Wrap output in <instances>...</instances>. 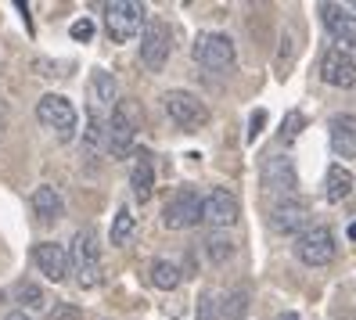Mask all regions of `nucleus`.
<instances>
[{"label": "nucleus", "mask_w": 356, "mask_h": 320, "mask_svg": "<svg viewBox=\"0 0 356 320\" xmlns=\"http://www.w3.org/2000/svg\"><path fill=\"white\" fill-rule=\"evenodd\" d=\"M69 259H72V273H76L79 288H97L101 285V245H97V234L90 227L76 230Z\"/></svg>", "instance_id": "obj_1"}, {"label": "nucleus", "mask_w": 356, "mask_h": 320, "mask_svg": "<svg viewBox=\"0 0 356 320\" xmlns=\"http://www.w3.org/2000/svg\"><path fill=\"white\" fill-rule=\"evenodd\" d=\"M144 8L137 0H112L104 4V29H108L112 44H130L137 33H144Z\"/></svg>", "instance_id": "obj_2"}, {"label": "nucleus", "mask_w": 356, "mask_h": 320, "mask_svg": "<svg viewBox=\"0 0 356 320\" xmlns=\"http://www.w3.org/2000/svg\"><path fill=\"white\" fill-rule=\"evenodd\" d=\"M137 130H140V109L137 101H119V109L108 122V155L112 159H127L134 152V141H137Z\"/></svg>", "instance_id": "obj_3"}, {"label": "nucleus", "mask_w": 356, "mask_h": 320, "mask_svg": "<svg viewBox=\"0 0 356 320\" xmlns=\"http://www.w3.org/2000/svg\"><path fill=\"white\" fill-rule=\"evenodd\" d=\"M162 109H165V115H170L180 130H187V134L202 130V126L209 122V104H205L198 94H191V90H165Z\"/></svg>", "instance_id": "obj_4"}, {"label": "nucleus", "mask_w": 356, "mask_h": 320, "mask_svg": "<svg viewBox=\"0 0 356 320\" xmlns=\"http://www.w3.org/2000/svg\"><path fill=\"white\" fill-rule=\"evenodd\" d=\"M198 220H205V198L198 195L195 187L173 191V198L165 202V209H162V223L170 230H187V227H195Z\"/></svg>", "instance_id": "obj_5"}, {"label": "nucleus", "mask_w": 356, "mask_h": 320, "mask_svg": "<svg viewBox=\"0 0 356 320\" xmlns=\"http://www.w3.org/2000/svg\"><path fill=\"white\" fill-rule=\"evenodd\" d=\"M259 180L266 187V195H274L281 202H291L299 191V173H296V162L288 155H270L259 169Z\"/></svg>", "instance_id": "obj_6"}, {"label": "nucleus", "mask_w": 356, "mask_h": 320, "mask_svg": "<svg viewBox=\"0 0 356 320\" xmlns=\"http://www.w3.org/2000/svg\"><path fill=\"white\" fill-rule=\"evenodd\" d=\"M170 51H173L170 26H165L162 18H152L140 33V65L148 72H162L165 61H170Z\"/></svg>", "instance_id": "obj_7"}, {"label": "nucleus", "mask_w": 356, "mask_h": 320, "mask_svg": "<svg viewBox=\"0 0 356 320\" xmlns=\"http://www.w3.org/2000/svg\"><path fill=\"white\" fill-rule=\"evenodd\" d=\"M36 119L47 126V130H54L61 141H72L76 134V109H72V101L69 97H61V94H44L36 101Z\"/></svg>", "instance_id": "obj_8"}, {"label": "nucleus", "mask_w": 356, "mask_h": 320, "mask_svg": "<svg viewBox=\"0 0 356 320\" xmlns=\"http://www.w3.org/2000/svg\"><path fill=\"white\" fill-rule=\"evenodd\" d=\"M195 61L209 72H223L234 65V40L223 33H198L195 40Z\"/></svg>", "instance_id": "obj_9"}, {"label": "nucleus", "mask_w": 356, "mask_h": 320, "mask_svg": "<svg viewBox=\"0 0 356 320\" xmlns=\"http://www.w3.org/2000/svg\"><path fill=\"white\" fill-rule=\"evenodd\" d=\"M241 220V202L234 198V191L227 187H213L205 198V223L213 230H230Z\"/></svg>", "instance_id": "obj_10"}, {"label": "nucleus", "mask_w": 356, "mask_h": 320, "mask_svg": "<svg viewBox=\"0 0 356 320\" xmlns=\"http://www.w3.org/2000/svg\"><path fill=\"white\" fill-rule=\"evenodd\" d=\"M296 255L306 263V266H324L334 259V238H331V230L327 227H309L299 234V241H296Z\"/></svg>", "instance_id": "obj_11"}, {"label": "nucleus", "mask_w": 356, "mask_h": 320, "mask_svg": "<svg viewBox=\"0 0 356 320\" xmlns=\"http://www.w3.org/2000/svg\"><path fill=\"white\" fill-rule=\"evenodd\" d=\"M321 15H324V29L339 44V51H353L356 47V15L346 4H321Z\"/></svg>", "instance_id": "obj_12"}, {"label": "nucleus", "mask_w": 356, "mask_h": 320, "mask_svg": "<svg viewBox=\"0 0 356 320\" xmlns=\"http://www.w3.org/2000/svg\"><path fill=\"white\" fill-rule=\"evenodd\" d=\"M33 263H36V270L47 277V281H65L69 277V270H72V259H69V252L61 248L58 241H40L36 248H33Z\"/></svg>", "instance_id": "obj_13"}, {"label": "nucleus", "mask_w": 356, "mask_h": 320, "mask_svg": "<svg viewBox=\"0 0 356 320\" xmlns=\"http://www.w3.org/2000/svg\"><path fill=\"white\" fill-rule=\"evenodd\" d=\"M321 79L331 83V87L353 90V87H356V61H353V54L331 47V51L321 58Z\"/></svg>", "instance_id": "obj_14"}, {"label": "nucleus", "mask_w": 356, "mask_h": 320, "mask_svg": "<svg viewBox=\"0 0 356 320\" xmlns=\"http://www.w3.org/2000/svg\"><path fill=\"white\" fill-rule=\"evenodd\" d=\"M306 223H309V205L299 202V198L274 205V212L266 216V227L274 230V234H299Z\"/></svg>", "instance_id": "obj_15"}, {"label": "nucleus", "mask_w": 356, "mask_h": 320, "mask_svg": "<svg viewBox=\"0 0 356 320\" xmlns=\"http://www.w3.org/2000/svg\"><path fill=\"white\" fill-rule=\"evenodd\" d=\"M327 141L339 159H356V115H334L327 122Z\"/></svg>", "instance_id": "obj_16"}, {"label": "nucleus", "mask_w": 356, "mask_h": 320, "mask_svg": "<svg viewBox=\"0 0 356 320\" xmlns=\"http://www.w3.org/2000/svg\"><path fill=\"white\" fill-rule=\"evenodd\" d=\"M130 187H134V198L140 205L152 202V195H155V159L148 152H137L134 169H130Z\"/></svg>", "instance_id": "obj_17"}, {"label": "nucleus", "mask_w": 356, "mask_h": 320, "mask_svg": "<svg viewBox=\"0 0 356 320\" xmlns=\"http://www.w3.org/2000/svg\"><path fill=\"white\" fill-rule=\"evenodd\" d=\"M33 212H36L40 223H58L61 216H65V202H61V195L51 184H40L33 191Z\"/></svg>", "instance_id": "obj_18"}, {"label": "nucleus", "mask_w": 356, "mask_h": 320, "mask_svg": "<svg viewBox=\"0 0 356 320\" xmlns=\"http://www.w3.org/2000/svg\"><path fill=\"white\" fill-rule=\"evenodd\" d=\"M353 173L346 166H339V162H331L327 166V173H324V198L327 202H342V198H349V191H353Z\"/></svg>", "instance_id": "obj_19"}, {"label": "nucleus", "mask_w": 356, "mask_h": 320, "mask_svg": "<svg viewBox=\"0 0 356 320\" xmlns=\"http://www.w3.org/2000/svg\"><path fill=\"white\" fill-rule=\"evenodd\" d=\"M134 234H137V216H134L127 205H122V209L115 212V220H112V245H115V248H127Z\"/></svg>", "instance_id": "obj_20"}, {"label": "nucleus", "mask_w": 356, "mask_h": 320, "mask_svg": "<svg viewBox=\"0 0 356 320\" xmlns=\"http://www.w3.org/2000/svg\"><path fill=\"white\" fill-rule=\"evenodd\" d=\"M152 285L162 288V291H173L180 285V266L170 263V259H155L152 263Z\"/></svg>", "instance_id": "obj_21"}, {"label": "nucleus", "mask_w": 356, "mask_h": 320, "mask_svg": "<svg viewBox=\"0 0 356 320\" xmlns=\"http://www.w3.org/2000/svg\"><path fill=\"white\" fill-rule=\"evenodd\" d=\"M291 54H296V26H284V33H281V54H277V76L281 79L288 76Z\"/></svg>", "instance_id": "obj_22"}, {"label": "nucleus", "mask_w": 356, "mask_h": 320, "mask_svg": "<svg viewBox=\"0 0 356 320\" xmlns=\"http://www.w3.org/2000/svg\"><path fill=\"white\" fill-rule=\"evenodd\" d=\"M18 303H22L29 313H40V310H47L51 298H47L44 291H40L36 285H22V288H18Z\"/></svg>", "instance_id": "obj_23"}, {"label": "nucleus", "mask_w": 356, "mask_h": 320, "mask_svg": "<svg viewBox=\"0 0 356 320\" xmlns=\"http://www.w3.org/2000/svg\"><path fill=\"white\" fill-rule=\"evenodd\" d=\"M248 313V291L245 288H234L227 298V320H241Z\"/></svg>", "instance_id": "obj_24"}, {"label": "nucleus", "mask_w": 356, "mask_h": 320, "mask_svg": "<svg viewBox=\"0 0 356 320\" xmlns=\"http://www.w3.org/2000/svg\"><path fill=\"white\" fill-rule=\"evenodd\" d=\"M205 252H209V259H213V263H223V259L234 255V245H230L227 238H209L205 241Z\"/></svg>", "instance_id": "obj_25"}, {"label": "nucleus", "mask_w": 356, "mask_h": 320, "mask_svg": "<svg viewBox=\"0 0 356 320\" xmlns=\"http://www.w3.org/2000/svg\"><path fill=\"white\" fill-rule=\"evenodd\" d=\"M216 303H220V298L213 291H202L198 295V320H220V313H216L220 306Z\"/></svg>", "instance_id": "obj_26"}, {"label": "nucleus", "mask_w": 356, "mask_h": 320, "mask_svg": "<svg viewBox=\"0 0 356 320\" xmlns=\"http://www.w3.org/2000/svg\"><path fill=\"white\" fill-rule=\"evenodd\" d=\"M299 126H306V115H299V112H288V119H284V126H281V141L284 144H291L296 141V134H299Z\"/></svg>", "instance_id": "obj_27"}, {"label": "nucleus", "mask_w": 356, "mask_h": 320, "mask_svg": "<svg viewBox=\"0 0 356 320\" xmlns=\"http://www.w3.org/2000/svg\"><path fill=\"white\" fill-rule=\"evenodd\" d=\"M72 40H79V44H87V40L94 36V22H90V18H79V22H72Z\"/></svg>", "instance_id": "obj_28"}, {"label": "nucleus", "mask_w": 356, "mask_h": 320, "mask_svg": "<svg viewBox=\"0 0 356 320\" xmlns=\"http://www.w3.org/2000/svg\"><path fill=\"white\" fill-rule=\"evenodd\" d=\"M259 126H263V112H256V115H252V130H248V137H252V141L259 137Z\"/></svg>", "instance_id": "obj_29"}, {"label": "nucleus", "mask_w": 356, "mask_h": 320, "mask_svg": "<svg viewBox=\"0 0 356 320\" xmlns=\"http://www.w3.org/2000/svg\"><path fill=\"white\" fill-rule=\"evenodd\" d=\"M4 130H8V109H4V101H0V137H4Z\"/></svg>", "instance_id": "obj_30"}, {"label": "nucleus", "mask_w": 356, "mask_h": 320, "mask_svg": "<svg viewBox=\"0 0 356 320\" xmlns=\"http://www.w3.org/2000/svg\"><path fill=\"white\" fill-rule=\"evenodd\" d=\"M4 320H33V317H29V313H26V310H11V313H8V317H4Z\"/></svg>", "instance_id": "obj_31"}, {"label": "nucleus", "mask_w": 356, "mask_h": 320, "mask_svg": "<svg viewBox=\"0 0 356 320\" xmlns=\"http://www.w3.org/2000/svg\"><path fill=\"white\" fill-rule=\"evenodd\" d=\"M346 234H349V241H356V223H349V230H346Z\"/></svg>", "instance_id": "obj_32"}, {"label": "nucleus", "mask_w": 356, "mask_h": 320, "mask_svg": "<svg viewBox=\"0 0 356 320\" xmlns=\"http://www.w3.org/2000/svg\"><path fill=\"white\" fill-rule=\"evenodd\" d=\"M277 320H299V317H296V313H281Z\"/></svg>", "instance_id": "obj_33"}]
</instances>
